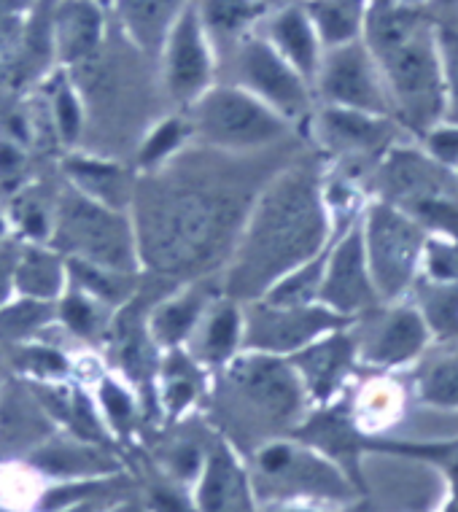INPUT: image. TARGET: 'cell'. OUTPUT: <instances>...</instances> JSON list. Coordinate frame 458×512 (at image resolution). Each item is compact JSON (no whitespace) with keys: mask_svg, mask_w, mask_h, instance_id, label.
<instances>
[{"mask_svg":"<svg viewBox=\"0 0 458 512\" xmlns=\"http://www.w3.org/2000/svg\"><path fill=\"white\" fill-rule=\"evenodd\" d=\"M324 130L337 149L353 154L386 151L394 141V122L388 116L353 111V108H329L324 114Z\"/></svg>","mask_w":458,"mask_h":512,"instance_id":"2e32d148","label":"cell"},{"mask_svg":"<svg viewBox=\"0 0 458 512\" xmlns=\"http://www.w3.org/2000/svg\"><path fill=\"white\" fill-rule=\"evenodd\" d=\"M310 14L326 44L343 46L353 41L362 27V0H313Z\"/></svg>","mask_w":458,"mask_h":512,"instance_id":"44dd1931","label":"cell"},{"mask_svg":"<svg viewBox=\"0 0 458 512\" xmlns=\"http://www.w3.org/2000/svg\"><path fill=\"white\" fill-rule=\"evenodd\" d=\"M415 394L423 405L445 407V410H458V359L448 356L440 362L426 364L418 372Z\"/></svg>","mask_w":458,"mask_h":512,"instance_id":"603a6c76","label":"cell"},{"mask_svg":"<svg viewBox=\"0 0 458 512\" xmlns=\"http://www.w3.org/2000/svg\"><path fill=\"white\" fill-rule=\"evenodd\" d=\"M356 359V343L345 332H332L324 340H313L297 351L294 364L305 375L310 394L316 399H329L343 378L351 372Z\"/></svg>","mask_w":458,"mask_h":512,"instance_id":"9a60e30c","label":"cell"},{"mask_svg":"<svg viewBox=\"0 0 458 512\" xmlns=\"http://www.w3.org/2000/svg\"><path fill=\"white\" fill-rule=\"evenodd\" d=\"M232 378L256 405L273 415H291L302 402V386L289 364L267 356L235 364Z\"/></svg>","mask_w":458,"mask_h":512,"instance_id":"4fadbf2b","label":"cell"},{"mask_svg":"<svg viewBox=\"0 0 458 512\" xmlns=\"http://www.w3.org/2000/svg\"><path fill=\"white\" fill-rule=\"evenodd\" d=\"M351 318L340 316L326 305L270 308L251 324V343L270 351H300L316 337L343 329Z\"/></svg>","mask_w":458,"mask_h":512,"instance_id":"9c48e42d","label":"cell"},{"mask_svg":"<svg viewBox=\"0 0 458 512\" xmlns=\"http://www.w3.org/2000/svg\"><path fill=\"white\" fill-rule=\"evenodd\" d=\"M259 6L254 0H205V19L219 33H235L254 17Z\"/></svg>","mask_w":458,"mask_h":512,"instance_id":"f1b7e54d","label":"cell"},{"mask_svg":"<svg viewBox=\"0 0 458 512\" xmlns=\"http://www.w3.org/2000/svg\"><path fill=\"white\" fill-rule=\"evenodd\" d=\"M386 6H397V0H372V9H386Z\"/></svg>","mask_w":458,"mask_h":512,"instance_id":"e575fe53","label":"cell"},{"mask_svg":"<svg viewBox=\"0 0 458 512\" xmlns=\"http://www.w3.org/2000/svg\"><path fill=\"white\" fill-rule=\"evenodd\" d=\"M208 76V60H205L203 38L194 11H186L178 19L170 44V87L181 98H189L205 84Z\"/></svg>","mask_w":458,"mask_h":512,"instance_id":"e0dca14e","label":"cell"},{"mask_svg":"<svg viewBox=\"0 0 458 512\" xmlns=\"http://www.w3.org/2000/svg\"><path fill=\"white\" fill-rule=\"evenodd\" d=\"M60 243L84 256L92 265L127 270L133 265V243L124 221L87 200L65 203Z\"/></svg>","mask_w":458,"mask_h":512,"instance_id":"8992f818","label":"cell"},{"mask_svg":"<svg viewBox=\"0 0 458 512\" xmlns=\"http://www.w3.org/2000/svg\"><path fill=\"white\" fill-rule=\"evenodd\" d=\"M415 308L421 310L426 327L437 340H458V283L432 281L418 275L413 283Z\"/></svg>","mask_w":458,"mask_h":512,"instance_id":"ac0fdd59","label":"cell"},{"mask_svg":"<svg viewBox=\"0 0 458 512\" xmlns=\"http://www.w3.org/2000/svg\"><path fill=\"white\" fill-rule=\"evenodd\" d=\"M456 173H458V168H456Z\"/></svg>","mask_w":458,"mask_h":512,"instance_id":"74e56055","label":"cell"},{"mask_svg":"<svg viewBox=\"0 0 458 512\" xmlns=\"http://www.w3.org/2000/svg\"><path fill=\"white\" fill-rule=\"evenodd\" d=\"M60 127L65 138H73L76 130H79V111H76V103H73L71 95L60 98Z\"/></svg>","mask_w":458,"mask_h":512,"instance_id":"836d02e7","label":"cell"},{"mask_svg":"<svg viewBox=\"0 0 458 512\" xmlns=\"http://www.w3.org/2000/svg\"><path fill=\"white\" fill-rule=\"evenodd\" d=\"M262 469L286 486L326 499H345L351 494V483L340 475V469L326 464L313 453H300L286 445H275L262 453Z\"/></svg>","mask_w":458,"mask_h":512,"instance_id":"7c38bea8","label":"cell"},{"mask_svg":"<svg viewBox=\"0 0 458 512\" xmlns=\"http://www.w3.org/2000/svg\"><path fill=\"white\" fill-rule=\"evenodd\" d=\"M440 3H445V6H453V3H458V0H440Z\"/></svg>","mask_w":458,"mask_h":512,"instance_id":"d590c367","label":"cell"},{"mask_svg":"<svg viewBox=\"0 0 458 512\" xmlns=\"http://www.w3.org/2000/svg\"><path fill=\"white\" fill-rule=\"evenodd\" d=\"M318 300L326 308L335 310L340 316L351 318L353 313L375 308L380 302L375 286H372L367 254H364V232L362 227H353L332 251L326 262L324 281Z\"/></svg>","mask_w":458,"mask_h":512,"instance_id":"ba28073f","label":"cell"},{"mask_svg":"<svg viewBox=\"0 0 458 512\" xmlns=\"http://www.w3.org/2000/svg\"><path fill=\"white\" fill-rule=\"evenodd\" d=\"M364 254L380 300L394 302L413 289L423 267L429 232L391 203H375L364 221Z\"/></svg>","mask_w":458,"mask_h":512,"instance_id":"277c9868","label":"cell"},{"mask_svg":"<svg viewBox=\"0 0 458 512\" xmlns=\"http://www.w3.org/2000/svg\"><path fill=\"white\" fill-rule=\"evenodd\" d=\"M243 71H246V79L251 81V87L259 89L270 103H275L289 116L302 114L308 108V95H305V87H302L300 73L289 68L278 57V52H273L267 44L254 41V44L246 46Z\"/></svg>","mask_w":458,"mask_h":512,"instance_id":"5bb4252c","label":"cell"},{"mask_svg":"<svg viewBox=\"0 0 458 512\" xmlns=\"http://www.w3.org/2000/svg\"><path fill=\"white\" fill-rule=\"evenodd\" d=\"M423 275L432 281L458 283V240L429 235L423 248Z\"/></svg>","mask_w":458,"mask_h":512,"instance_id":"4316f807","label":"cell"},{"mask_svg":"<svg viewBox=\"0 0 458 512\" xmlns=\"http://www.w3.org/2000/svg\"><path fill=\"white\" fill-rule=\"evenodd\" d=\"M205 512H248L246 488L238 469L232 467L227 456H219L213 461L211 475L203 488Z\"/></svg>","mask_w":458,"mask_h":512,"instance_id":"7402d4cb","label":"cell"},{"mask_svg":"<svg viewBox=\"0 0 458 512\" xmlns=\"http://www.w3.org/2000/svg\"><path fill=\"white\" fill-rule=\"evenodd\" d=\"M97 33H100V17L97 11L87 3H73L62 11L60 17V41L65 57H81L97 44Z\"/></svg>","mask_w":458,"mask_h":512,"instance_id":"cb8c5ba5","label":"cell"},{"mask_svg":"<svg viewBox=\"0 0 458 512\" xmlns=\"http://www.w3.org/2000/svg\"><path fill=\"white\" fill-rule=\"evenodd\" d=\"M326 211L318 178L310 170H291L259 205L240 262L232 273V292L259 294L283 275L321 254L326 243Z\"/></svg>","mask_w":458,"mask_h":512,"instance_id":"6da1fadb","label":"cell"},{"mask_svg":"<svg viewBox=\"0 0 458 512\" xmlns=\"http://www.w3.org/2000/svg\"><path fill=\"white\" fill-rule=\"evenodd\" d=\"M275 41L281 44L283 54L289 57V62L297 68L302 76H313L318 68V46L313 27H310L308 17L300 9L283 11L281 17L275 19L273 25Z\"/></svg>","mask_w":458,"mask_h":512,"instance_id":"d6986e66","label":"cell"},{"mask_svg":"<svg viewBox=\"0 0 458 512\" xmlns=\"http://www.w3.org/2000/svg\"><path fill=\"white\" fill-rule=\"evenodd\" d=\"M238 337V313L232 308L221 310L219 316L213 318L211 329H208V354L213 359H221L232 351Z\"/></svg>","mask_w":458,"mask_h":512,"instance_id":"4dcf8cb0","label":"cell"},{"mask_svg":"<svg viewBox=\"0 0 458 512\" xmlns=\"http://www.w3.org/2000/svg\"><path fill=\"white\" fill-rule=\"evenodd\" d=\"M181 0H127V19L135 36L141 41H151L159 36V30L168 25L173 11Z\"/></svg>","mask_w":458,"mask_h":512,"instance_id":"484cf974","label":"cell"},{"mask_svg":"<svg viewBox=\"0 0 458 512\" xmlns=\"http://www.w3.org/2000/svg\"><path fill=\"white\" fill-rule=\"evenodd\" d=\"M19 286L25 292L38 294V297H49L60 286V267H57L52 256L30 254L22 270H19Z\"/></svg>","mask_w":458,"mask_h":512,"instance_id":"83f0119b","label":"cell"},{"mask_svg":"<svg viewBox=\"0 0 458 512\" xmlns=\"http://www.w3.org/2000/svg\"><path fill=\"white\" fill-rule=\"evenodd\" d=\"M197 310H200V302L197 300L176 302V305H168V308L159 310L157 321H154V329H157L159 340H165V343H176V340H181V337L189 332V327H192Z\"/></svg>","mask_w":458,"mask_h":512,"instance_id":"f546056e","label":"cell"},{"mask_svg":"<svg viewBox=\"0 0 458 512\" xmlns=\"http://www.w3.org/2000/svg\"><path fill=\"white\" fill-rule=\"evenodd\" d=\"M65 318H68V324H71L73 329H79V332H89V329H92V310H89V305L76 300V297H71V300L65 302Z\"/></svg>","mask_w":458,"mask_h":512,"instance_id":"d6a6232c","label":"cell"},{"mask_svg":"<svg viewBox=\"0 0 458 512\" xmlns=\"http://www.w3.org/2000/svg\"><path fill=\"white\" fill-rule=\"evenodd\" d=\"M178 138H181V124L178 122H168L162 130H159L154 138L149 141V146H146V151H143V162H151V159H159L165 157L173 146L178 143Z\"/></svg>","mask_w":458,"mask_h":512,"instance_id":"1f68e13d","label":"cell"},{"mask_svg":"<svg viewBox=\"0 0 458 512\" xmlns=\"http://www.w3.org/2000/svg\"><path fill=\"white\" fill-rule=\"evenodd\" d=\"M326 262L329 254H316L305 265L283 275V281L270 292V305L273 308H300V305H313V300L321 292Z\"/></svg>","mask_w":458,"mask_h":512,"instance_id":"ffe728a7","label":"cell"},{"mask_svg":"<svg viewBox=\"0 0 458 512\" xmlns=\"http://www.w3.org/2000/svg\"><path fill=\"white\" fill-rule=\"evenodd\" d=\"M429 340H432V332L426 327L421 310L415 308V302L399 305V308L388 310L378 329L372 332L364 356H367V362L388 367V370L405 367L426 351Z\"/></svg>","mask_w":458,"mask_h":512,"instance_id":"8fae6325","label":"cell"},{"mask_svg":"<svg viewBox=\"0 0 458 512\" xmlns=\"http://www.w3.org/2000/svg\"><path fill=\"white\" fill-rule=\"evenodd\" d=\"M321 87L326 98L340 108L378 116L391 114V100L375 68V57L356 41L337 46V52L326 62Z\"/></svg>","mask_w":458,"mask_h":512,"instance_id":"52a82bcc","label":"cell"},{"mask_svg":"<svg viewBox=\"0 0 458 512\" xmlns=\"http://www.w3.org/2000/svg\"><path fill=\"white\" fill-rule=\"evenodd\" d=\"M375 62L386 79L391 111L418 138L442 122L445 79H442L437 30L429 22L394 49L378 54Z\"/></svg>","mask_w":458,"mask_h":512,"instance_id":"3957f363","label":"cell"},{"mask_svg":"<svg viewBox=\"0 0 458 512\" xmlns=\"http://www.w3.org/2000/svg\"><path fill=\"white\" fill-rule=\"evenodd\" d=\"M200 124L213 141L221 143H265L281 135V122L238 92H216L205 100Z\"/></svg>","mask_w":458,"mask_h":512,"instance_id":"30bf717a","label":"cell"},{"mask_svg":"<svg viewBox=\"0 0 458 512\" xmlns=\"http://www.w3.org/2000/svg\"><path fill=\"white\" fill-rule=\"evenodd\" d=\"M238 205L213 192H176L143 213V251L168 273L205 265L227 240Z\"/></svg>","mask_w":458,"mask_h":512,"instance_id":"7a4b0ae2","label":"cell"},{"mask_svg":"<svg viewBox=\"0 0 458 512\" xmlns=\"http://www.w3.org/2000/svg\"><path fill=\"white\" fill-rule=\"evenodd\" d=\"M378 186L383 203L407 211L426 200H458V173L421 149H388L380 162Z\"/></svg>","mask_w":458,"mask_h":512,"instance_id":"5b68a950","label":"cell"},{"mask_svg":"<svg viewBox=\"0 0 458 512\" xmlns=\"http://www.w3.org/2000/svg\"><path fill=\"white\" fill-rule=\"evenodd\" d=\"M402 3H410V6H413V3H421V0H402Z\"/></svg>","mask_w":458,"mask_h":512,"instance_id":"8d00e7d4","label":"cell"},{"mask_svg":"<svg viewBox=\"0 0 458 512\" xmlns=\"http://www.w3.org/2000/svg\"><path fill=\"white\" fill-rule=\"evenodd\" d=\"M442 79H445V114L440 124H458V30H437Z\"/></svg>","mask_w":458,"mask_h":512,"instance_id":"d4e9b609","label":"cell"}]
</instances>
